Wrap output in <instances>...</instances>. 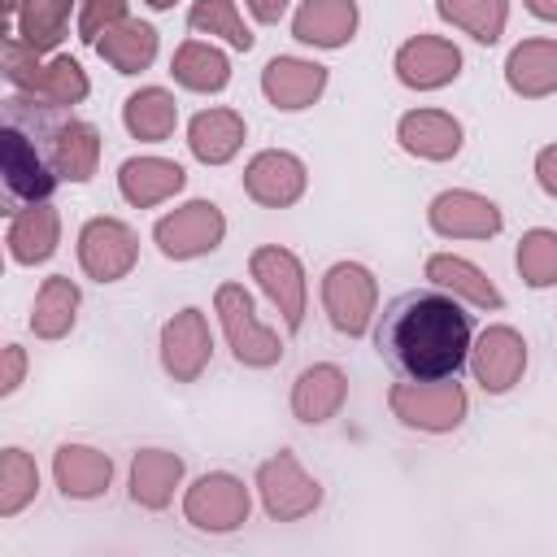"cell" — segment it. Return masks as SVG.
<instances>
[{
  "label": "cell",
  "instance_id": "1",
  "mask_svg": "<svg viewBox=\"0 0 557 557\" xmlns=\"http://www.w3.org/2000/svg\"><path fill=\"white\" fill-rule=\"evenodd\" d=\"M470 335H474L470 313L453 300V292L422 287L396 296L383 309L374 348L396 374L413 383H431V379H457V370L470 361Z\"/></svg>",
  "mask_w": 557,
  "mask_h": 557
},
{
  "label": "cell",
  "instance_id": "2",
  "mask_svg": "<svg viewBox=\"0 0 557 557\" xmlns=\"http://www.w3.org/2000/svg\"><path fill=\"white\" fill-rule=\"evenodd\" d=\"M213 305H218L226 344H231V352H235L239 366L265 370V366H274V361L283 357V339H278L270 326L257 322V313H252V296L244 292V283H222L218 296H213Z\"/></svg>",
  "mask_w": 557,
  "mask_h": 557
},
{
  "label": "cell",
  "instance_id": "3",
  "mask_svg": "<svg viewBox=\"0 0 557 557\" xmlns=\"http://www.w3.org/2000/svg\"><path fill=\"white\" fill-rule=\"evenodd\" d=\"M374 305H379V287L366 265L335 261L322 274V309L339 335H366L374 322Z\"/></svg>",
  "mask_w": 557,
  "mask_h": 557
},
{
  "label": "cell",
  "instance_id": "4",
  "mask_svg": "<svg viewBox=\"0 0 557 557\" xmlns=\"http://www.w3.org/2000/svg\"><path fill=\"white\" fill-rule=\"evenodd\" d=\"M392 413L405 422V426H418V431H457L461 418H466V392L457 379H431V383H396L392 396H387Z\"/></svg>",
  "mask_w": 557,
  "mask_h": 557
},
{
  "label": "cell",
  "instance_id": "5",
  "mask_svg": "<svg viewBox=\"0 0 557 557\" xmlns=\"http://www.w3.org/2000/svg\"><path fill=\"white\" fill-rule=\"evenodd\" d=\"M248 487L235 479V474H200L187 496H183V518L196 527V531H209V535H222V531H235L248 522Z\"/></svg>",
  "mask_w": 557,
  "mask_h": 557
},
{
  "label": "cell",
  "instance_id": "6",
  "mask_svg": "<svg viewBox=\"0 0 557 557\" xmlns=\"http://www.w3.org/2000/svg\"><path fill=\"white\" fill-rule=\"evenodd\" d=\"M226 235V218L213 200H187L178 205L174 213H165L157 226H152V239L165 257L174 261H187V257H205L222 244Z\"/></svg>",
  "mask_w": 557,
  "mask_h": 557
},
{
  "label": "cell",
  "instance_id": "7",
  "mask_svg": "<svg viewBox=\"0 0 557 557\" xmlns=\"http://www.w3.org/2000/svg\"><path fill=\"white\" fill-rule=\"evenodd\" d=\"M257 492H261V505L274 522H296L322 505V483L309 479L292 453H274L270 461H261Z\"/></svg>",
  "mask_w": 557,
  "mask_h": 557
},
{
  "label": "cell",
  "instance_id": "8",
  "mask_svg": "<svg viewBox=\"0 0 557 557\" xmlns=\"http://www.w3.org/2000/svg\"><path fill=\"white\" fill-rule=\"evenodd\" d=\"M135 257H139V244H135V231L117 218H91L83 231H78V265L87 278L96 283H117L135 270Z\"/></svg>",
  "mask_w": 557,
  "mask_h": 557
},
{
  "label": "cell",
  "instance_id": "9",
  "mask_svg": "<svg viewBox=\"0 0 557 557\" xmlns=\"http://www.w3.org/2000/svg\"><path fill=\"white\" fill-rule=\"evenodd\" d=\"M248 270L261 283V292L270 296V305L283 313L287 331H300V322H305V270H300L296 252L265 244L248 257Z\"/></svg>",
  "mask_w": 557,
  "mask_h": 557
},
{
  "label": "cell",
  "instance_id": "10",
  "mask_svg": "<svg viewBox=\"0 0 557 557\" xmlns=\"http://www.w3.org/2000/svg\"><path fill=\"white\" fill-rule=\"evenodd\" d=\"M209 352H213V339L200 309H178L161 326V366L174 383H196L209 366Z\"/></svg>",
  "mask_w": 557,
  "mask_h": 557
},
{
  "label": "cell",
  "instance_id": "11",
  "mask_svg": "<svg viewBox=\"0 0 557 557\" xmlns=\"http://www.w3.org/2000/svg\"><path fill=\"white\" fill-rule=\"evenodd\" d=\"M470 370L483 392H492V396L509 392L527 370V339L513 326H487L470 344Z\"/></svg>",
  "mask_w": 557,
  "mask_h": 557
},
{
  "label": "cell",
  "instance_id": "12",
  "mask_svg": "<svg viewBox=\"0 0 557 557\" xmlns=\"http://www.w3.org/2000/svg\"><path fill=\"white\" fill-rule=\"evenodd\" d=\"M305 183H309L305 161L292 157V152H283V148H265V152H257V157L244 165V191H248L257 205H265V209H287V205H296V200L305 196Z\"/></svg>",
  "mask_w": 557,
  "mask_h": 557
},
{
  "label": "cell",
  "instance_id": "13",
  "mask_svg": "<svg viewBox=\"0 0 557 557\" xmlns=\"http://www.w3.org/2000/svg\"><path fill=\"white\" fill-rule=\"evenodd\" d=\"M396 78L413 91H435L461 74V52L440 35H413L396 48Z\"/></svg>",
  "mask_w": 557,
  "mask_h": 557
},
{
  "label": "cell",
  "instance_id": "14",
  "mask_svg": "<svg viewBox=\"0 0 557 557\" xmlns=\"http://www.w3.org/2000/svg\"><path fill=\"white\" fill-rule=\"evenodd\" d=\"M426 218H431V226H435L440 235H448V239H492V235L505 226L500 209H496L487 196L461 191V187H457V191H440V196L431 200Z\"/></svg>",
  "mask_w": 557,
  "mask_h": 557
},
{
  "label": "cell",
  "instance_id": "15",
  "mask_svg": "<svg viewBox=\"0 0 557 557\" xmlns=\"http://www.w3.org/2000/svg\"><path fill=\"white\" fill-rule=\"evenodd\" d=\"M326 87V70L318 61H305V57H274L265 70H261V91L274 109H309Z\"/></svg>",
  "mask_w": 557,
  "mask_h": 557
},
{
  "label": "cell",
  "instance_id": "16",
  "mask_svg": "<svg viewBox=\"0 0 557 557\" xmlns=\"http://www.w3.org/2000/svg\"><path fill=\"white\" fill-rule=\"evenodd\" d=\"M0 165H4V187L22 200H48V191L57 187V170L44 165V157L35 152V144L9 122L0 131Z\"/></svg>",
  "mask_w": 557,
  "mask_h": 557
},
{
  "label": "cell",
  "instance_id": "17",
  "mask_svg": "<svg viewBox=\"0 0 557 557\" xmlns=\"http://www.w3.org/2000/svg\"><path fill=\"white\" fill-rule=\"evenodd\" d=\"M396 139L422 161H448L461 152V122L444 109H409L396 122Z\"/></svg>",
  "mask_w": 557,
  "mask_h": 557
},
{
  "label": "cell",
  "instance_id": "18",
  "mask_svg": "<svg viewBox=\"0 0 557 557\" xmlns=\"http://www.w3.org/2000/svg\"><path fill=\"white\" fill-rule=\"evenodd\" d=\"M183 183H187L183 165L178 161H165V157H131L117 170V191L135 209H152V205L170 200L174 191H183Z\"/></svg>",
  "mask_w": 557,
  "mask_h": 557
},
{
  "label": "cell",
  "instance_id": "19",
  "mask_svg": "<svg viewBox=\"0 0 557 557\" xmlns=\"http://www.w3.org/2000/svg\"><path fill=\"white\" fill-rule=\"evenodd\" d=\"M52 474H57V487L70 496V500H91L109 487L113 479V461L109 453L100 448H87V444H61L57 457H52Z\"/></svg>",
  "mask_w": 557,
  "mask_h": 557
},
{
  "label": "cell",
  "instance_id": "20",
  "mask_svg": "<svg viewBox=\"0 0 557 557\" xmlns=\"http://www.w3.org/2000/svg\"><path fill=\"white\" fill-rule=\"evenodd\" d=\"M505 83L522 100L557 91V39H522L505 61Z\"/></svg>",
  "mask_w": 557,
  "mask_h": 557
},
{
  "label": "cell",
  "instance_id": "21",
  "mask_svg": "<svg viewBox=\"0 0 557 557\" xmlns=\"http://www.w3.org/2000/svg\"><path fill=\"white\" fill-rule=\"evenodd\" d=\"M344 396H348L344 370L331 366V361H322V366L300 370V379H296V387H292V413H296L300 422L318 426V422H326V418L339 413Z\"/></svg>",
  "mask_w": 557,
  "mask_h": 557
},
{
  "label": "cell",
  "instance_id": "22",
  "mask_svg": "<svg viewBox=\"0 0 557 557\" xmlns=\"http://www.w3.org/2000/svg\"><path fill=\"white\" fill-rule=\"evenodd\" d=\"M357 30V0H305L292 17V35L313 48H339Z\"/></svg>",
  "mask_w": 557,
  "mask_h": 557
},
{
  "label": "cell",
  "instance_id": "23",
  "mask_svg": "<svg viewBox=\"0 0 557 557\" xmlns=\"http://www.w3.org/2000/svg\"><path fill=\"white\" fill-rule=\"evenodd\" d=\"M183 483V457L170 448H144L131 461V500L144 509H165Z\"/></svg>",
  "mask_w": 557,
  "mask_h": 557
},
{
  "label": "cell",
  "instance_id": "24",
  "mask_svg": "<svg viewBox=\"0 0 557 557\" xmlns=\"http://www.w3.org/2000/svg\"><path fill=\"white\" fill-rule=\"evenodd\" d=\"M244 144V117L235 109H200L187 122V148L205 165H222L239 152Z\"/></svg>",
  "mask_w": 557,
  "mask_h": 557
},
{
  "label": "cell",
  "instance_id": "25",
  "mask_svg": "<svg viewBox=\"0 0 557 557\" xmlns=\"http://www.w3.org/2000/svg\"><path fill=\"white\" fill-rule=\"evenodd\" d=\"M57 235H61V218L52 205L35 200L30 209L13 213L9 222V257L17 265H35V261H48L57 252Z\"/></svg>",
  "mask_w": 557,
  "mask_h": 557
},
{
  "label": "cell",
  "instance_id": "26",
  "mask_svg": "<svg viewBox=\"0 0 557 557\" xmlns=\"http://www.w3.org/2000/svg\"><path fill=\"white\" fill-rule=\"evenodd\" d=\"M96 52L117 70V74H139L152 65L157 57V30L148 22H135V17H122L113 22L100 39H96Z\"/></svg>",
  "mask_w": 557,
  "mask_h": 557
},
{
  "label": "cell",
  "instance_id": "27",
  "mask_svg": "<svg viewBox=\"0 0 557 557\" xmlns=\"http://www.w3.org/2000/svg\"><path fill=\"white\" fill-rule=\"evenodd\" d=\"M426 278H431L435 287L453 292V296H466V300L479 305V309H500V305H505L500 292L492 287V278H487L474 261H466V257H453V252L426 257Z\"/></svg>",
  "mask_w": 557,
  "mask_h": 557
},
{
  "label": "cell",
  "instance_id": "28",
  "mask_svg": "<svg viewBox=\"0 0 557 557\" xmlns=\"http://www.w3.org/2000/svg\"><path fill=\"white\" fill-rule=\"evenodd\" d=\"M100 161V131L91 122H65L52 131V170L57 178L87 183Z\"/></svg>",
  "mask_w": 557,
  "mask_h": 557
},
{
  "label": "cell",
  "instance_id": "29",
  "mask_svg": "<svg viewBox=\"0 0 557 557\" xmlns=\"http://www.w3.org/2000/svg\"><path fill=\"white\" fill-rule=\"evenodd\" d=\"M122 122L135 139L144 144H161L174 135V122H178V104L165 87H139L135 96H126L122 104Z\"/></svg>",
  "mask_w": 557,
  "mask_h": 557
},
{
  "label": "cell",
  "instance_id": "30",
  "mask_svg": "<svg viewBox=\"0 0 557 557\" xmlns=\"http://www.w3.org/2000/svg\"><path fill=\"white\" fill-rule=\"evenodd\" d=\"M74 313H78V283L65 278V274H52V278H44V287L35 292L30 331H35L39 339H61V335H70Z\"/></svg>",
  "mask_w": 557,
  "mask_h": 557
},
{
  "label": "cell",
  "instance_id": "31",
  "mask_svg": "<svg viewBox=\"0 0 557 557\" xmlns=\"http://www.w3.org/2000/svg\"><path fill=\"white\" fill-rule=\"evenodd\" d=\"M170 74L187 87V91H222L231 83V61L213 48V44H200V39H187L178 44L174 61H170Z\"/></svg>",
  "mask_w": 557,
  "mask_h": 557
},
{
  "label": "cell",
  "instance_id": "32",
  "mask_svg": "<svg viewBox=\"0 0 557 557\" xmlns=\"http://www.w3.org/2000/svg\"><path fill=\"white\" fill-rule=\"evenodd\" d=\"M17 91H30L44 109H61V104H78L87 96V74H83V65L74 57H52Z\"/></svg>",
  "mask_w": 557,
  "mask_h": 557
},
{
  "label": "cell",
  "instance_id": "33",
  "mask_svg": "<svg viewBox=\"0 0 557 557\" xmlns=\"http://www.w3.org/2000/svg\"><path fill=\"white\" fill-rule=\"evenodd\" d=\"M435 9H440L444 22L461 26L479 44H496L500 30H505V17H509L505 0H435Z\"/></svg>",
  "mask_w": 557,
  "mask_h": 557
},
{
  "label": "cell",
  "instance_id": "34",
  "mask_svg": "<svg viewBox=\"0 0 557 557\" xmlns=\"http://www.w3.org/2000/svg\"><path fill=\"white\" fill-rule=\"evenodd\" d=\"M65 17H70V0H26L17 9V39L35 52L57 48V39L65 35Z\"/></svg>",
  "mask_w": 557,
  "mask_h": 557
},
{
  "label": "cell",
  "instance_id": "35",
  "mask_svg": "<svg viewBox=\"0 0 557 557\" xmlns=\"http://www.w3.org/2000/svg\"><path fill=\"white\" fill-rule=\"evenodd\" d=\"M39 492V470L22 448H4L0 453V518H13L17 509H26Z\"/></svg>",
  "mask_w": 557,
  "mask_h": 557
},
{
  "label": "cell",
  "instance_id": "36",
  "mask_svg": "<svg viewBox=\"0 0 557 557\" xmlns=\"http://www.w3.org/2000/svg\"><path fill=\"white\" fill-rule=\"evenodd\" d=\"M518 274L527 287H553L557 283V231L535 226L518 239Z\"/></svg>",
  "mask_w": 557,
  "mask_h": 557
},
{
  "label": "cell",
  "instance_id": "37",
  "mask_svg": "<svg viewBox=\"0 0 557 557\" xmlns=\"http://www.w3.org/2000/svg\"><path fill=\"white\" fill-rule=\"evenodd\" d=\"M187 22H191V30L222 35V39H226L231 48H239V52H248V48H252V30L244 26V17H239L235 0H196V4H191V13H187Z\"/></svg>",
  "mask_w": 557,
  "mask_h": 557
},
{
  "label": "cell",
  "instance_id": "38",
  "mask_svg": "<svg viewBox=\"0 0 557 557\" xmlns=\"http://www.w3.org/2000/svg\"><path fill=\"white\" fill-rule=\"evenodd\" d=\"M126 17V0H83V13H78V35L87 44H96L113 22Z\"/></svg>",
  "mask_w": 557,
  "mask_h": 557
},
{
  "label": "cell",
  "instance_id": "39",
  "mask_svg": "<svg viewBox=\"0 0 557 557\" xmlns=\"http://www.w3.org/2000/svg\"><path fill=\"white\" fill-rule=\"evenodd\" d=\"M22 370H26V352H22L17 344H4V361H0V396L17 392Z\"/></svg>",
  "mask_w": 557,
  "mask_h": 557
},
{
  "label": "cell",
  "instance_id": "40",
  "mask_svg": "<svg viewBox=\"0 0 557 557\" xmlns=\"http://www.w3.org/2000/svg\"><path fill=\"white\" fill-rule=\"evenodd\" d=\"M535 178H540V187L548 196H557V144H548V148L535 152Z\"/></svg>",
  "mask_w": 557,
  "mask_h": 557
},
{
  "label": "cell",
  "instance_id": "41",
  "mask_svg": "<svg viewBox=\"0 0 557 557\" xmlns=\"http://www.w3.org/2000/svg\"><path fill=\"white\" fill-rule=\"evenodd\" d=\"M248 9L257 22H278L287 13V0H248Z\"/></svg>",
  "mask_w": 557,
  "mask_h": 557
},
{
  "label": "cell",
  "instance_id": "42",
  "mask_svg": "<svg viewBox=\"0 0 557 557\" xmlns=\"http://www.w3.org/2000/svg\"><path fill=\"white\" fill-rule=\"evenodd\" d=\"M527 9L535 17H544V22H557V0H527Z\"/></svg>",
  "mask_w": 557,
  "mask_h": 557
},
{
  "label": "cell",
  "instance_id": "43",
  "mask_svg": "<svg viewBox=\"0 0 557 557\" xmlns=\"http://www.w3.org/2000/svg\"><path fill=\"white\" fill-rule=\"evenodd\" d=\"M0 4H4V9H9V13H17V9H22V4H26V0H0Z\"/></svg>",
  "mask_w": 557,
  "mask_h": 557
},
{
  "label": "cell",
  "instance_id": "44",
  "mask_svg": "<svg viewBox=\"0 0 557 557\" xmlns=\"http://www.w3.org/2000/svg\"><path fill=\"white\" fill-rule=\"evenodd\" d=\"M148 4H152V9H170L174 0H148Z\"/></svg>",
  "mask_w": 557,
  "mask_h": 557
}]
</instances>
